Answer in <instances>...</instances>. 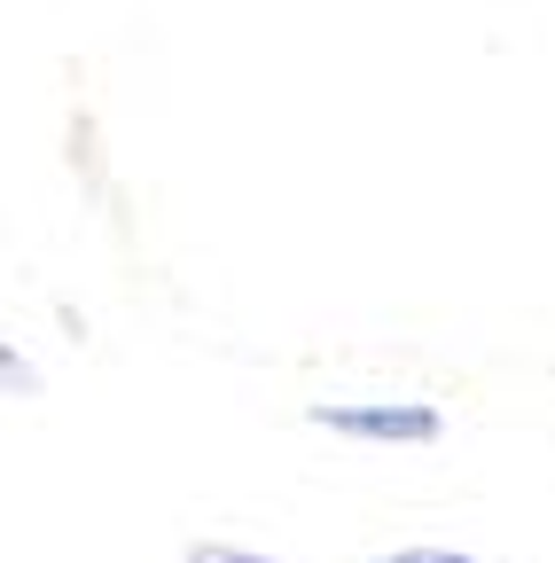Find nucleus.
<instances>
[{"label":"nucleus","mask_w":555,"mask_h":563,"mask_svg":"<svg viewBox=\"0 0 555 563\" xmlns=\"http://www.w3.org/2000/svg\"><path fill=\"white\" fill-rule=\"evenodd\" d=\"M313 422L321 431H336V439H376V446H439V407H423V399H368V407H313Z\"/></svg>","instance_id":"1"},{"label":"nucleus","mask_w":555,"mask_h":563,"mask_svg":"<svg viewBox=\"0 0 555 563\" xmlns=\"http://www.w3.org/2000/svg\"><path fill=\"white\" fill-rule=\"evenodd\" d=\"M0 399H40V368L24 361L9 336H0Z\"/></svg>","instance_id":"2"},{"label":"nucleus","mask_w":555,"mask_h":563,"mask_svg":"<svg viewBox=\"0 0 555 563\" xmlns=\"http://www.w3.org/2000/svg\"><path fill=\"white\" fill-rule=\"evenodd\" d=\"M180 563H274V555H251V548H220V540H196Z\"/></svg>","instance_id":"3"},{"label":"nucleus","mask_w":555,"mask_h":563,"mask_svg":"<svg viewBox=\"0 0 555 563\" xmlns=\"http://www.w3.org/2000/svg\"><path fill=\"white\" fill-rule=\"evenodd\" d=\"M368 563H477L462 548H391V555H368Z\"/></svg>","instance_id":"4"}]
</instances>
